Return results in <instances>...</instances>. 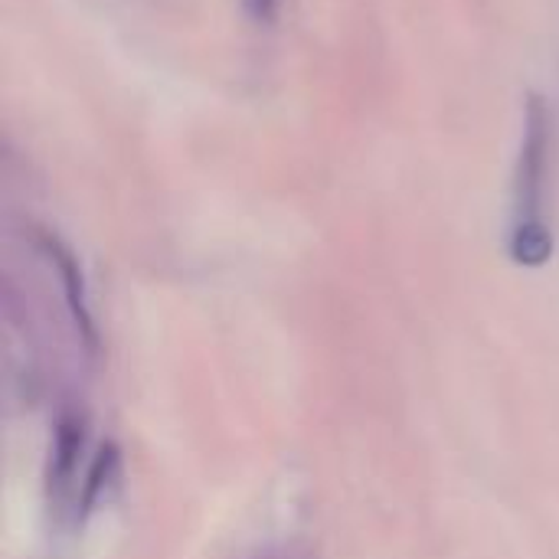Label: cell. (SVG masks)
<instances>
[{"label": "cell", "mask_w": 559, "mask_h": 559, "mask_svg": "<svg viewBox=\"0 0 559 559\" xmlns=\"http://www.w3.org/2000/svg\"><path fill=\"white\" fill-rule=\"evenodd\" d=\"M547 154H550V115L540 98L527 102L524 111V138L518 157V180H514V226L521 229H544V183H547Z\"/></svg>", "instance_id": "6da1fadb"}, {"label": "cell", "mask_w": 559, "mask_h": 559, "mask_svg": "<svg viewBox=\"0 0 559 559\" xmlns=\"http://www.w3.org/2000/svg\"><path fill=\"white\" fill-rule=\"evenodd\" d=\"M43 249L46 255L52 259V265L59 269V278L66 285V298H69V308H72V318L79 321L82 334L88 344H95V331H92V314H88V305H85V285H82V272H79V262L75 255L52 236H43Z\"/></svg>", "instance_id": "7a4b0ae2"}, {"label": "cell", "mask_w": 559, "mask_h": 559, "mask_svg": "<svg viewBox=\"0 0 559 559\" xmlns=\"http://www.w3.org/2000/svg\"><path fill=\"white\" fill-rule=\"evenodd\" d=\"M115 468H118V452L108 445V449H102V455L95 459V465H92V472H88V485H85V511L95 504L98 491L108 485V478L115 475Z\"/></svg>", "instance_id": "3957f363"}, {"label": "cell", "mask_w": 559, "mask_h": 559, "mask_svg": "<svg viewBox=\"0 0 559 559\" xmlns=\"http://www.w3.org/2000/svg\"><path fill=\"white\" fill-rule=\"evenodd\" d=\"M242 3H246V10H249V16H252L255 23H272V20H275L278 0H242Z\"/></svg>", "instance_id": "277c9868"}]
</instances>
